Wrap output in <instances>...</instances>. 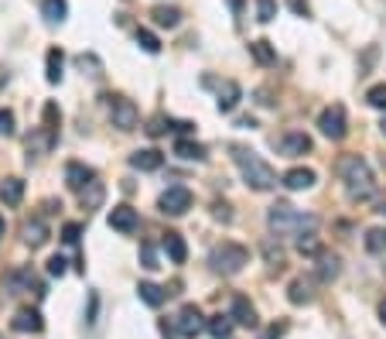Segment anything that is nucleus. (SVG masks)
I'll list each match as a JSON object with an SVG mask.
<instances>
[{
    "label": "nucleus",
    "instance_id": "30",
    "mask_svg": "<svg viewBox=\"0 0 386 339\" xmlns=\"http://www.w3.org/2000/svg\"><path fill=\"white\" fill-rule=\"evenodd\" d=\"M151 18H154L157 27H178L181 25V11H178V7H154V11H151Z\"/></svg>",
    "mask_w": 386,
    "mask_h": 339
},
{
    "label": "nucleus",
    "instance_id": "14",
    "mask_svg": "<svg viewBox=\"0 0 386 339\" xmlns=\"http://www.w3.org/2000/svg\"><path fill=\"white\" fill-rule=\"evenodd\" d=\"M239 100H243V89H239V82H232V79L219 82V100H215L219 113H232V110L239 106Z\"/></svg>",
    "mask_w": 386,
    "mask_h": 339
},
{
    "label": "nucleus",
    "instance_id": "52",
    "mask_svg": "<svg viewBox=\"0 0 386 339\" xmlns=\"http://www.w3.org/2000/svg\"><path fill=\"white\" fill-rule=\"evenodd\" d=\"M7 234V223H4V216H0V236Z\"/></svg>",
    "mask_w": 386,
    "mask_h": 339
},
{
    "label": "nucleus",
    "instance_id": "25",
    "mask_svg": "<svg viewBox=\"0 0 386 339\" xmlns=\"http://www.w3.org/2000/svg\"><path fill=\"white\" fill-rule=\"evenodd\" d=\"M62 65H65V55H62V49H48V55H45V79L48 82H62Z\"/></svg>",
    "mask_w": 386,
    "mask_h": 339
},
{
    "label": "nucleus",
    "instance_id": "23",
    "mask_svg": "<svg viewBox=\"0 0 386 339\" xmlns=\"http://www.w3.org/2000/svg\"><path fill=\"white\" fill-rule=\"evenodd\" d=\"M79 199H82V209H100V206H103V199H106L103 182H96V179H93V182L79 192Z\"/></svg>",
    "mask_w": 386,
    "mask_h": 339
},
{
    "label": "nucleus",
    "instance_id": "46",
    "mask_svg": "<svg viewBox=\"0 0 386 339\" xmlns=\"http://www.w3.org/2000/svg\"><path fill=\"white\" fill-rule=\"evenodd\" d=\"M192 127L195 124H188V120H168V131H175V134H192Z\"/></svg>",
    "mask_w": 386,
    "mask_h": 339
},
{
    "label": "nucleus",
    "instance_id": "24",
    "mask_svg": "<svg viewBox=\"0 0 386 339\" xmlns=\"http://www.w3.org/2000/svg\"><path fill=\"white\" fill-rule=\"evenodd\" d=\"M164 254L171 257V264H185V261H188V247H185L181 234H164Z\"/></svg>",
    "mask_w": 386,
    "mask_h": 339
},
{
    "label": "nucleus",
    "instance_id": "33",
    "mask_svg": "<svg viewBox=\"0 0 386 339\" xmlns=\"http://www.w3.org/2000/svg\"><path fill=\"white\" fill-rule=\"evenodd\" d=\"M137 45H140V49H144L147 55H157V52H161V41H157V34H154V31H147V27H140V31H137Z\"/></svg>",
    "mask_w": 386,
    "mask_h": 339
},
{
    "label": "nucleus",
    "instance_id": "2",
    "mask_svg": "<svg viewBox=\"0 0 386 339\" xmlns=\"http://www.w3.org/2000/svg\"><path fill=\"white\" fill-rule=\"evenodd\" d=\"M338 175H342V182H345V196L352 199V203H366V199H373L376 196V175H373V168H369V161L362 155H345L338 161Z\"/></svg>",
    "mask_w": 386,
    "mask_h": 339
},
{
    "label": "nucleus",
    "instance_id": "22",
    "mask_svg": "<svg viewBox=\"0 0 386 339\" xmlns=\"http://www.w3.org/2000/svg\"><path fill=\"white\" fill-rule=\"evenodd\" d=\"M175 155L185 158V161H206V144H199V141H188V137H181L175 141Z\"/></svg>",
    "mask_w": 386,
    "mask_h": 339
},
{
    "label": "nucleus",
    "instance_id": "16",
    "mask_svg": "<svg viewBox=\"0 0 386 339\" xmlns=\"http://www.w3.org/2000/svg\"><path fill=\"white\" fill-rule=\"evenodd\" d=\"M314 182H318V175H314L311 168H291V172L281 179V185L284 188H291V192H305V188H311Z\"/></svg>",
    "mask_w": 386,
    "mask_h": 339
},
{
    "label": "nucleus",
    "instance_id": "10",
    "mask_svg": "<svg viewBox=\"0 0 386 339\" xmlns=\"http://www.w3.org/2000/svg\"><path fill=\"white\" fill-rule=\"evenodd\" d=\"M109 226L117 230V234H137L140 230V216H137V209L130 206H113L109 209Z\"/></svg>",
    "mask_w": 386,
    "mask_h": 339
},
{
    "label": "nucleus",
    "instance_id": "44",
    "mask_svg": "<svg viewBox=\"0 0 386 339\" xmlns=\"http://www.w3.org/2000/svg\"><path fill=\"white\" fill-rule=\"evenodd\" d=\"M287 7H291L298 18H308V14H311V4H308V0H287Z\"/></svg>",
    "mask_w": 386,
    "mask_h": 339
},
{
    "label": "nucleus",
    "instance_id": "54",
    "mask_svg": "<svg viewBox=\"0 0 386 339\" xmlns=\"http://www.w3.org/2000/svg\"><path fill=\"white\" fill-rule=\"evenodd\" d=\"M380 127H383V134H386V117H383V124H380Z\"/></svg>",
    "mask_w": 386,
    "mask_h": 339
},
{
    "label": "nucleus",
    "instance_id": "34",
    "mask_svg": "<svg viewBox=\"0 0 386 339\" xmlns=\"http://www.w3.org/2000/svg\"><path fill=\"white\" fill-rule=\"evenodd\" d=\"M298 250H301V254H308V257H318V254H321V243H318V240H314V234H301L298 236Z\"/></svg>",
    "mask_w": 386,
    "mask_h": 339
},
{
    "label": "nucleus",
    "instance_id": "50",
    "mask_svg": "<svg viewBox=\"0 0 386 339\" xmlns=\"http://www.w3.org/2000/svg\"><path fill=\"white\" fill-rule=\"evenodd\" d=\"M380 319H383V326H386V298L380 302Z\"/></svg>",
    "mask_w": 386,
    "mask_h": 339
},
{
    "label": "nucleus",
    "instance_id": "20",
    "mask_svg": "<svg viewBox=\"0 0 386 339\" xmlns=\"http://www.w3.org/2000/svg\"><path fill=\"white\" fill-rule=\"evenodd\" d=\"M25 243L31 250H38V247L48 243V226H45V219H27L25 223Z\"/></svg>",
    "mask_w": 386,
    "mask_h": 339
},
{
    "label": "nucleus",
    "instance_id": "37",
    "mask_svg": "<svg viewBox=\"0 0 386 339\" xmlns=\"http://www.w3.org/2000/svg\"><path fill=\"white\" fill-rule=\"evenodd\" d=\"M263 257H267L270 267H277V271L284 267V250L281 247H274V243H263Z\"/></svg>",
    "mask_w": 386,
    "mask_h": 339
},
{
    "label": "nucleus",
    "instance_id": "19",
    "mask_svg": "<svg viewBox=\"0 0 386 339\" xmlns=\"http://www.w3.org/2000/svg\"><path fill=\"white\" fill-rule=\"evenodd\" d=\"M25 199V179H4L0 182V203L4 206H21Z\"/></svg>",
    "mask_w": 386,
    "mask_h": 339
},
{
    "label": "nucleus",
    "instance_id": "51",
    "mask_svg": "<svg viewBox=\"0 0 386 339\" xmlns=\"http://www.w3.org/2000/svg\"><path fill=\"white\" fill-rule=\"evenodd\" d=\"M229 4H232V11H236V14L243 11V0H229Z\"/></svg>",
    "mask_w": 386,
    "mask_h": 339
},
{
    "label": "nucleus",
    "instance_id": "45",
    "mask_svg": "<svg viewBox=\"0 0 386 339\" xmlns=\"http://www.w3.org/2000/svg\"><path fill=\"white\" fill-rule=\"evenodd\" d=\"M212 216H215V219H222V223H232V212H229L226 203H215V206H212Z\"/></svg>",
    "mask_w": 386,
    "mask_h": 339
},
{
    "label": "nucleus",
    "instance_id": "6",
    "mask_svg": "<svg viewBox=\"0 0 386 339\" xmlns=\"http://www.w3.org/2000/svg\"><path fill=\"white\" fill-rule=\"evenodd\" d=\"M318 131L325 134L328 141H345V134H349L345 106H342V103L325 106V110H321V117H318Z\"/></svg>",
    "mask_w": 386,
    "mask_h": 339
},
{
    "label": "nucleus",
    "instance_id": "40",
    "mask_svg": "<svg viewBox=\"0 0 386 339\" xmlns=\"http://www.w3.org/2000/svg\"><path fill=\"white\" fill-rule=\"evenodd\" d=\"M79 236H82V226H79V223H65V226H62V240H65L69 247H76Z\"/></svg>",
    "mask_w": 386,
    "mask_h": 339
},
{
    "label": "nucleus",
    "instance_id": "53",
    "mask_svg": "<svg viewBox=\"0 0 386 339\" xmlns=\"http://www.w3.org/2000/svg\"><path fill=\"white\" fill-rule=\"evenodd\" d=\"M376 212H383V216H386V199H383V203H380V206H376Z\"/></svg>",
    "mask_w": 386,
    "mask_h": 339
},
{
    "label": "nucleus",
    "instance_id": "32",
    "mask_svg": "<svg viewBox=\"0 0 386 339\" xmlns=\"http://www.w3.org/2000/svg\"><path fill=\"white\" fill-rule=\"evenodd\" d=\"M366 250H373V254H386V230L383 226H373V230L366 234Z\"/></svg>",
    "mask_w": 386,
    "mask_h": 339
},
{
    "label": "nucleus",
    "instance_id": "36",
    "mask_svg": "<svg viewBox=\"0 0 386 339\" xmlns=\"http://www.w3.org/2000/svg\"><path fill=\"white\" fill-rule=\"evenodd\" d=\"M274 18H277V4H274V0H257V21L267 25V21H274Z\"/></svg>",
    "mask_w": 386,
    "mask_h": 339
},
{
    "label": "nucleus",
    "instance_id": "3",
    "mask_svg": "<svg viewBox=\"0 0 386 339\" xmlns=\"http://www.w3.org/2000/svg\"><path fill=\"white\" fill-rule=\"evenodd\" d=\"M267 226H270L274 236H301V234H308V230H314L318 219L311 212L294 209L291 203H274L270 212H267Z\"/></svg>",
    "mask_w": 386,
    "mask_h": 339
},
{
    "label": "nucleus",
    "instance_id": "35",
    "mask_svg": "<svg viewBox=\"0 0 386 339\" xmlns=\"http://www.w3.org/2000/svg\"><path fill=\"white\" fill-rule=\"evenodd\" d=\"M366 103H369V106H376V110H386V82L373 86V89L366 93Z\"/></svg>",
    "mask_w": 386,
    "mask_h": 339
},
{
    "label": "nucleus",
    "instance_id": "47",
    "mask_svg": "<svg viewBox=\"0 0 386 339\" xmlns=\"http://www.w3.org/2000/svg\"><path fill=\"white\" fill-rule=\"evenodd\" d=\"M281 333H284V326H270V329H267L260 339H281Z\"/></svg>",
    "mask_w": 386,
    "mask_h": 339
},
{
    "label": "nucleus",
    "instance_id": "41",
    "mask_svg": "<svg viewBox=\"0 0 386 339\" xmlns=\"http://www.w3.org/2000/svg\"><path fill=\"white\" fill-rule=\"evenodd\" d=\"M11 134H14V113L0 110V137H11Z\"/></svg>",
    "mask_w": 386,
    "mask_h": 339
},
{
    "label": "nucleus",
    "instance_id": "48",
    "mask_svg": "<svg viewBox=\"0 0 386 339\" xmlns=\"http://www.w3.org/2000/svg\"><path fill=\"white\" fill-rule=\"evenodd\" d=\"M257 100H260V106H274V100H270V89H260Z\"/></svg>",
    "mask_w": 386,
    "mask_h": 339
},
{
    "label": "nucleus",
    "instance_id": "17",
    "mask_svg": "<svg viewBox=\"0 0 386 339\" xmlns=\"http://www.w3.org/2000/svg\"><path fill=\"white\" fill-rule=\"evenodd\" d=\"M232 319H236V326H246V329H257V309L250 305V298H243V295H236L232 298Z\"/></svg>",
    "mask_w": 386,
    "mask_h": 339
},
{
    "label": "nucleus",
    "instance_id": "12",
    "mask_svg": "<svg viewBox=\"0 0 386 339\" xmlns=\"http://www.w3.org/2000/svg\"><path fill=\"white\" fill-rule=\"evenodd\" d=\"M11 326H14V333H41L45 329V319L38 309H18L14 319H11Z\"/></svg>",
    "mask_w": 386,
    "mask_h": 339
},
{
    "label": "nucleus",
    "instance_id": "11",
    "mask_svg": "<svg viewBox=\"0 0 386 339\" xmlns=\"http://www.w3.org/2000/svg\"><path fill=\"white\" fill-rule=\"evenodd\" d=\"M93 179H96V172H93L89 165H82V161H69V165H65V185H69L72 192H82Z\"/></svg>",
    "mask_w": 386,
    "mask_h": 339
},
{
    "label": "nucleus",
    "instance_id": "49",
    "mask_svg": "<svg viewBox=\"0 0 386 339\" xmlns=\"http://www.w3.org/2000/svg\"><path fill=\"white\" fill-rule=\"evenodd\" d=\"M7 82H11V72H7V65H0V93H4Z\"/></svg>",
    "mask_w": 386,
    "mask_h": 339
},
{
    "label": "nucleus",
    "instance_id": "27",
    "mask_svg": "<svg viewBox=\"0 0 386 339\" xmlns=\"http://www.w3.org/2000/svg\"><path fill=\"white\" fill-rule=\"evenodd\" d=\"M342 274V261L335 254H318V278L321 281H335Z\"/></svg>",
    "mask_w": 386,
    "mask_h": 339
},
{
    "label": "nucleus",
    "instance_id": "8",
    "mask_svg": "<svg viewBox=\"0 0 386 339\" xmlns=\"http://www.w3.org/2000/svg\"><path fill=\"white\" fill-rule=\"evenodd\" d=\"M157 209H161L164 216H185V212L192 209V192H188V188H181V185H171L168 192H161Z\"/></svg>",
    "mask_w": 386,
    "mask_h": 339
},
{
    "label": "nucleus",
    "instance_id": "21",
    "mask_svg": "<svg viewBox=\"0 0 386 339\" xmlns=\"http://www.w3.org/2000/svg\"><path fill=\"white\" fill-rule=\"evenodd\" d=\"M137 295H140V302H144V305H151V309H157V305H164V302H168V291H164L161 285H154V281H140Z\"/></svg>",
    "mask_w": 386,
    "mask_h": 339
},
{
    "label": "nucleus",
    "instance_id": "26",
    "mask_svg": "<svg viewBox=\"0 0 386 339\" xmlns=\"http://www.w3.org/2000/svg\"><path fill=\"white\" fill-rule=\"evenodd\" d=\"M65 14H69V4H65V0H41V18H45L48 25H62Z\"/></svg>",
    "mask_w": 386,
    "mask_h": 339
},
{
    "label": "nucleus",
    "instance_id": "42",
    "mask_svg": "<svg viewBox=\"0 0 386 339\" xmlns=\"http://www.w3.org/2000/svg\"><path fill=\"white\" fill-rule=\"evenodd\" d=\"M65 257H62V254H55L52 261H48V274H52V278H62V274H65V271H69V267H65Z\"/></svg>",
    "mask_w": 386,
    "mask_h": 339
},
{
    "label": "nucleus",
    "instance_id": "39",
    "mask_svg": "<svg viewBox=\"0 0 386 339\" xmlns=\"http://www.w3.org/2000/svg\"><path fill=\"white\" fill-rule=\"evenodd\" d=\"M140 264L147 267V271H157L161 264H157V254H154V247L151 243H140Z\"/></svg>",
    "mask_w": 386,
    "mask_h": 339
},
{
    "label": "nucleus",
    "instance_id": "15",
    "mask_svg": "<svg viewBox=\"0 0 386 339\" xmlns=\"http://www.w3.org/2000/svg\"><path fill=\"white\" fill-rule=\"evenodd\" d=\"M161 165H164V155L157 148H144V151L130 155V168H137V172H157Z\"/></svg>",
    "mask_w": 386,
    "mask_h": 339
},
{
    "label": "nucleus",
    "instance_id": "9",
    "mask_svg": "<svg viewBox=\"0 0 386 339\" xmlns=\"http://www.w3.org/2000/svg\"><path fill=\"white\" fill-rule=\"evenodd\" d=\"M311 137L305 131H291L284 134L281 141H277V151H281L284 158H301V155H311Z\"/></svg>",
    "mask_w": 386,
    "mask_h": 339
},
{
    "label": "nucleus",
    "instance_id": "7",
    "mask_svg": "<svg viewBox=\"0 0 386 339\" xmlns=\"http://www.w3.org/2000/svg\"><path fill=\"white\" fill-rule=\"evenodd\" d=\"M175 329L181 339H195L202 336V329H208V319L199 312V305H181L178 319H175Z\"/></svg>",
    "mask_w": 386,
    "mask_h": 339
},
{
    "label": "nucleus",
    "instance_id": "29",
    "mask_svg": "<svg viewBox=\"0 0 386 339\" xmlns=\"http://www.w3.org/2000/svg\"><path fill=\"white\" fill-rule=\"evenodd\" d=\"M232 329H236V319H232V315H212V319H208V333L215 339H229Z\"/></svg>",
    "mask_w": 386,
    "mask_h": 339
},
{
    "label": "nucleus",
    "instance_id": "5",
    "mask_svg": "<svg viewBox=\"0 0 386 339\" xmlns=\"http://www.w3.org/2000/svg\"><path fill=\"white\" fill-rule=\"evenodd\" d=\"M106 100V117H109V124L117 127V131H137V124H140V110L133 106V100H127V96H103Z\"/></svg>",
    "mask_w": 386,
    "mask_h": 339
},
{
    "label": "nucleus",
    "instance_id": "43",
    "mask_svg": "<svg viewBox=\"0 0 386 339\" xmlns=\"http://www.w3.org/2000/svg\"><path fill=\"white\" fill-rule=\"evenodd\" d=\"M168 120H171V117H154V120L147 124V134H151V137H161V134L168 131Z\"/></svg>",
    "mask_w": 386,
    "mask_h": 339
},
{
    "label": "nucleus",
    "instance_id": "4",
    "mask_svg": "<svg viewBox=\"0 0 386 339\" xmlns=\"http://www.w3.org/2000/svg\"><path fill=\"white\" fill-rule=\"evenodd\" d=\"M208 264H212V271L215 274H222V278H232V274H239L246 264H250V250L246 247H239V243H215L212 250H208Z\"/></svg>",
    "mask_w": 386,
    "mask_h": 339
},
{
    "label": "nucleus",
    "instance_id": "31",
    "mask_svg": "<svg viewBox=\"0 0 386 339\" xmlns=\"http://www.w3.org/2000/svg\"><path fill=\"white\" fill-rule=\"evenodd\" d=\"M76 65L86 72V76H93V79H100L103 76V62L96 58L93 52H82V55H76Z\"/></svg>",
    "mask_w": 386,
    "mask_h": 339
},
{
    "label": "nucleus",
    "instance_id": "38",
    "mask_svg": "<svg viewBox=\"0 0 386 339\" xmlns=\"http://www.w3.org/2000/svg\"><path fill=\"white\" fill-rule=\"evenodd\" d=\"M58 124H62V113H58V106L55 103H45V127L52 134H58Z\"/></svg>",
    "mask_w": 386,
    "mask_h": 339
},
{
    "label": "nucleus",
    "instance_id": "28",
    "mask_svg": "<svg viewBox=\"0 0 386 339\" xmlns=\"http://www.w3.org/2000/svg\"><path fill=\"white\" fill-rule=\"evenodd\" d=\"M250 55H253L257 65H274V62H277V52H274V45H270L267 38H257V41L250 45Z\"/></svg>",
    "mask_w": 386,
    "mask_h": 339
},
{
    "label": "nucleus",
    "instance_id": "1",
    "mask_svg": "<svg viewBox=\"0 0 386 339\" xmlns=\"http://www.w3.org/2000/svg\"><path fill=\"white\" fill-rule=\"evenodd\" d=\"M229 155H232V161H236V168H239V175H243V182L250 185L253 192H270V188L277 185V172H274L253 148H246V144H229Z\"/></svg>",
    "mask_w": 386,
    "mask_h": 339
},
{
    "label": "nucleus",
    "instance_id": "13",
    "mask_svg": "<svg viewBox=\"0 0 386 339\" xmlns=\"http://www.w3.org/2000/svg\"><path fill=\"white\" fill-rule=\"evenodd\" d=\"M7 288L18 295V291H31L34 288V295H45V285L34 278V271L25 267V271H14V274H7Z\"/></svg>",
    "mask_w": 386,
    "mask_h": 339
},
{
    "label": "nucleus",
    "instance_id": "18",
    "mask_svg": "<svg viewBox=\"0 0 386 339\" xmlns=\"http://www.w3.org/2000/svg\"><path fill=\"white\" fill-rule=\"evenodd\" d=\"M287 298H291V305H311V302H314V281L294 278L291 288H287Z\"/></svg>",
    "mask_w": 386,
    "mask_h": 339
}]
</instances>
